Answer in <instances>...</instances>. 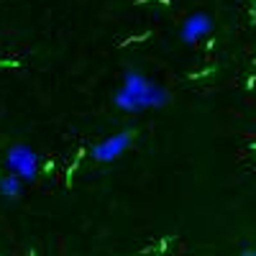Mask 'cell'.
<instances>
[{
  "label": "cell",
  "instance_id": "1",
  "mask_svg": "<svg viewBox=\"0 0 256 256\" xmlns=\"http://www.w3.org/2000/svg\"><path fill=\"white\" fill-rule=\"evenodd\" d=\"M169 102L166 88H162L159 82H152L144 72L128 67L123 72V82L113 95V105L120 108L123 113H141L148 108H164Z\"/></svg>",
  "mask_w": 256,
  "mask_h": 256
},
{
  "label": "cell",
  "instance_id": "2",
  "mask_svg": "<svg viewBox=\"0 0 256 256\" xmlns=\"http://www.w3.org/2000/svg\"><path fill=\"white\" fill-rule=\"evenodd\" d=\"M38 154L36 148L28 144H13L8 152H6V169L8 174H16L18 180L24 182H34L38 177Z\"/></svg>",
  "mask_w": 256,
  "mask_h": 256
},
{
  "label": "cell",
  "instance_id": "3",
  "mask_svg": "<svg viewBox=\"0 0 256 256\" xmlns=\"http://www.w3.org/2000/svg\"><path fill=\"white\" fill-rule=\"evenodd\" d=\"M134 144V134L131 131H120V134H113V136H105L102 141H98L92 146V159L100 162V164H110L116 159H120L128 146Z\"/></svg>",
  "mask_w": 256,
  "mask_h": 256
},
{
  "label": "cell",
  "instance_id": "4",
  "mask_svg": "<svg viewBox=\"0 0 256 256\" xmlns=\"http://www.w3.org/2000/svg\"><path fill=\"white\" fill-rule=\"evenodd\" d=\"M212 28H216V24L208 13H190L180 26V41L187 46H195L212 34Z\"/></svg>",
  "mask_w": 256,
  "mask_h": 256
},
{
  "label": "cell",
  "instance_id": "5",
  "mask_svg": "<svg viewBox=\"0 0 256 256\" xmlns=\"http://www.w3.org/2000/svg\"><path fill=\"white\" fill-rule=\"evenodd\" d=\"M20 192H24V180H18L16 174L0 177V198L3 200H18Z\"/></svg>",
  "mask_w": 256,
  "mask_h": 256
},
{
  "label": "cell",
  "instance_id": "6",
  "mask_svg": "<svg viewBox=\"0 0 256 256\" xmlns=\"http://www.w3.org/2000/svg\"><path fill=\"white\" fill-rule=\"evenodd\" d=\"M238 256H256V248H244Z\"/></svg>",
  "mask_w": 256,
  "mask_h": 256
}]
</instances>
